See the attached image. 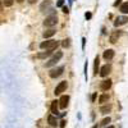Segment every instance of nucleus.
Listing matches in <instances>:
<instances>
[{
  "label": "nucleus",
  "instance_id": "obj_1",
  "mask_svg": "<svg viewBox=\"0 0 128 128\" xmlns=\"http://www.w3.org/2000/svg\"><path fill=\"white\" fill-rule=\"evenodd\" d=\"M59 46V42L55 41V40H46L44 42H41L40 44V48L41 49H48V50H55L56 48Z\"/></svg>",
  "mask_w": 128,
  "mask_h": 128
},
{
  "label": "nucleus",
  "instance_id": "obj_2",
  "mask_svg": "<svg viewBox=\"0 0 128 128\" xmlns=\"http://www.w3.org/2000/svg\"><path fill=\"white\" fill-rule=\"evenodd\" d=\"M56 23H58V17H56L55 14L46 17L45 20H44V26H45V27H54Z\"/></svg>",
  "mask_w": 128,
  "mask_h": 128
},
{
  "label": "nucleus",
  "instance_id": "obj_3",
  "mask_svg": "<svg viewBox=\"0 0 128 128\" xmlns=\"http://www.w3.org/2000/svg\"><path fill=\"white\" fill-rule=\"evenodd\" d=\"M62 56H63V52H62V51H58L56 54H55L54 56H52V58H51V59L45 64V66H46L48 68H49V67H51V66H54V64H56V63L62 59Z\"/></svg>",
  "mask_w": 128,
  "mask_h": 128
},
{
  "label": "nucleus",
  "instance_id": "obj_4",
  "mask_svg": "<svg viewBox=\"0 0 128 128\" xmlns=\"http://www.w3.org/2000/svg\"><path fill=\"white\" fill-rule=\"evenodd\" d=\"M63 70H64V67H58V68H54L49 72V76L51 78H58L59 76L63 74Z\"/></svg>",
  "mask_w": 128,
  "mask_h": 128
},
{
  "label": "nucleus",
  "instance_id": "obj_5",
  "mask_svg": "<svg viewBox=\"0 0 128 128\" xmlns=\"http://www.w3.org/2000/svg\"><path fill=\"white\" fill-rule=\"evenodd\" d=\"M67 86H68V83H67V81H62L58 86L55 87V90H54V94L55 95H60L62 92H64L67 90Z\"/></svg>",
  "mask_w": 128,
  "mask_h": 128
},
{
  "label": "nucleus",
  "instance_id": "obj_6",
  "mask_svg": "<svg viewBox=\"0 0 128 128\" xmlns=\"http://www.w3.org/2000/svg\"><path fill=\"white\" fill-rule=\"evenodd\" d=\"M68 101H69V96L68 95H63L62 98H60V100L58 101L59 108L60 109H66L67 106H68Z\"/></svg>",
  "mask_w": 128,
  "mask_h": 128
},
{
  "label": "nucleus",
  "instance_id": "obj_7",
  "mask_svg": "<svg viewBox=\"0 0 128 128\" xmlns=\"http://www.w3.org/2000/svg\"><path fill=\"white\" fill-rule=\"evenodd\" d=\"M128 22V17H126V16H122V17H118L115 19V22H114V26L115 27H119V26H122V24H126Z\"/></svg>",
  "mask_w": 128,
  "mask_h": 128
},
{
  "label": "nucleus",
  "instance_id": "obj_8",
  "mask_svg": "<svg viewBox=\"0 0 128 128\" xmlns=\"http://www.w3.org/2000/svg\"><path fill=\"white\" fill-rule=\"evenodd\" d=\"M112 80H105V81H102L101 82V84H100V88H101V91H108L110 87H112Z\"/></svg>",
  "mask_w": 128,
  "mask_h": 128
},
{
  "label": "nucleus",
  "instance_id": "obj_9",
  "mask_svg": "<svg viewBox=\"0 0 128 128\" xmlns=\"http://www.w3.org/2000/svg\"><path fill=\"white\" fill-rule=\"evenodd\" d=\"M110 72H112V67L106 64V66H104V67L100 69V76H101V77H106Z\"/></svg>",
  "mask_w": 128,
  "mask_h": 128
},
{
  "label": "nucleus",
  "instance_id": "obj_10",
  "mask_svg": "<svg viewBox=\"0 0 128 128\" xmlns=\"http://www.w3.org/2000/svg\"><path fill=\"white\" fill-rule=\"evenodd\" d=\"M58 108H59L58 100L51 101V113H52V115H58V114H59V112H58Z\"/></svg>",
  "mask_w": 128,
  "mask_h": 128
},
{
  "label": "nucleus",
  "instance_id": "obj_11",
  "mask_svg": "<svg viewBox=\"0 0 128 128\" xmlns=\"http://www.w3.org/2000/svg\"><path fill=\"white\" fill-rule=\"evenodd\" d=\"M104 58L106 60H112L114 58V50L113 49H108V50H105L104 51Z\"/></svg>",
  "mask_w": 128,
  "mask_h": 128
},
{
  "label": "nucleus",
  "instance_id": "obj_12",
  "mask_svg": "<svg viewBox=\"0 0 128 128\" xmlns=\"http://www.w3.org/2000/svg\"><path fill=\"white\" fill-rule=\"evenodd\" d=\"M48 122H49V124L51 126V127H56L58 126V120H56V116L55 115H49L48 116Z\"/></svg>",
  "mask_w": 128,
  "mask_h": 128
},
{
  "label": "nucleus",
  "instance_id": "obj_13",
  "mask_svg": "<svg viewBox=\"0 0 128 128\" xmlns=\"http://www.w3.org/2000/svg\"><path fill=\"white\" fill-rule=\"evenodd\" d=\"M119 36H120V32H119V31H115L114 34L110 36V40H109V41L112 42V44H115V42L118 41V37H119Z\"/></svg>",
  "mask_w": 128,
  "mask_h": 128
},
{
  "label": "nucleus",
  "instance_id": "obj_14",
  "mask_svg": "<svg viewBox=\"0 0 128 128\" xmlns=\"http://www.w3.org/2000/svg\"><path fill=\"white\" fill-rule=\"evenodd\" d=\"M52 54L51 50H48V51H44V52H40V54H37V58L38 59H44V58H48Z\"/></svg>",
  "mask_w": 128,
  "mask_h": 128
},
{
  "label": "nucleus",
  "instance_id": "obj_15",
  "mask_svg": "<svg viewBox=\"0 0 128 128\" xmlns=\"http://www.w3.org/2000/svg\"><path fill=\"white\" fill-rule=\"evenodd\" d=\"M99 66H100V60H99V56H96V58H95V64H94L95 74H98V72H99Z\"/></svg>",
  "mask_w": 128,
  "mask_h": 128
},
{
  "label": "nucleus",
  "instance_id": "obj_16",
  "mask_svg": "<svg viewBox=\"0 0 128 128\" xmlns=\"http://www.w3.org/2000/svg\"><path fill=\"white\" fill-rule=\"evenodd\" d=\"M54 35H55V30H48V31L44 32V37L45 38H49V37L54 36Z\"/></svg>",
  "mask_w": 128,
  "mask_h": 128
},
{
  "label": "nucleus",
  "instance_id": "obj_17",
  "mask_svg": "<svg viewBox=\"0 0 128 128\" xmlns=\"http://www.w3.org/2000/svg\"><path fill=\"white\" fill-rule=\"evenodd\" d=\"M109 100V95H106V94H102L100 98H99V102L100 104H104V102H106Z\"/></svg>",
  "mask_w": 128,
  "mask_h": 128
},
{
  "label": "nucleus",
  "instance_id": "obj_18",
  "mask_svg": "<svg viewBox=\"0 0 128 128\" xmlns=\"http://www.w3.org/2000/svg\"><path fill=\"white\" fill-rule=\"evenodd\" d=\"M120 12L123 14H128V3H123L120 5Z\"/></svg>",
  "mask_w": 128,
  "mask_h": 128
},
{
  "label": "nucleus",
  "instance_id": "obj_19",
  "mask_svg": "<svg viewBox=\"0 0 128 128\" xmlns=\"http://www.w3.org/2000/svg\"><path fill=\"white\" fill-rule=\"evenodd\" d=\"M110 110H112V106H110V105H106V106H102V108L100 109L101 114H108V113H109Z\"/></svg>",
  "mask_w": 128,
  "mask_h": 128
},
{
  "label": "nucleus",
  "instance_id": "obj_20",
  "mask_svg": "<svg viewBox=\"0 0 128 128\" xmlns=\"http://www.w3.org/2000/svg\"><path fill=\"white\" fill-rule=\"evenodd\" d=\"M50 4H51L50 0H48V2H44V3H42V4L40 5V10H45V8L50 6Z\"/></svg>",
  "mask_w": 128,
  "mask_h": 128
},
{
  "label": "nucleus",
  "instance_id": "obj_21",
  "mask_svg": "<svg viewBox=\"0 0 128 128\" xmlns=\"http://www.w3.org/2000/svg\"><path fill=\"white\" fill-rule=\"evenodd\" d=\"M3 3L5 6H12L13 3H14V0H3Z\"/></svg>",
  "mask_w": 128,
  "mask_h": 128
},
{
  "label": "nucleus",
  "instance_id": "obj_22",
  "mask_svg": "<svg viewBox=\"0 0 128 128\" xmlns=\"http://www.w3.org/2000/svg\"><path fill=\"white\" fill-rule=\"evenodd\" d=\"M69 41H70L69 38H66V40H63V42H62V45H63V48H68V46H69V44H70Z\"/></svg>",
  "mask_w": 128,
  "mask_h": 128
},
{
  "label": "nucleus",
  "instance_id": "obj_23",
  "mask_svg": "<svg viewBox=\"0 0 128 128\" xmlns=\"http://www.w3.org/2000/svg\"><path fill=\"white\" fill-rule=\"evenodd\" d=\"M108 123H110V118H109V116H108V118H105V119L101 122V126H106Z\"/></svg>",
  "mask_w": 128,
  "mask_h": 128
},
{
  "label": "nucleus",
  "instance_id": "obj_24",
  "mask_svg": "<svg viewBox=\"0 0 128 128\" xmlns=\"http://www.w3.org/2000/svg\"><path fill=\"white\" fill-rule=\"evenodd\" d=\"M63 4H64V0H59L56 3V6H63Z\"/></svg>",
  "mask_w": 128,
  "mask_h": 128
},
{
  "label": "nucleus",
  "instance_id": "obj_25",
  "mask_svg": "<svg viewBox=\"0 0 128 128\" xmlns=\"http://www.w3.org/2000/svg\"><path fill=\"white\" fill-rule=\"evenodd\" d=\"M84 17H86L87 19H90V18L92 17V14H91V13H86V14H84Z\"/></svg>",
  "mask_w": 128,
  "mask_h": 128
},
{
  "label": "nucleus",
  "instance_id": "obj_26",
  "mask_svg": "<svg viewBox=\"0 0 128 128\" xmlns=\"http://www.w3.org/2000/svg\"><path fill=\"white\" fill-rule=\"evenodd\" d=\"M63 12H64V13H68V12H69V9H68L67 6H63Z\"/></svg>",
  "mask_w": 128,
  "mask_h": 128
},
{
  "label": "nucleus",
  "instance_id": "obj_27",
  "mask_svg": "<svg viewBox=\"0 0 128 128\" xmlns=\"http://www.w3.org/2000/svg\"><path fill=\"white\" fill-rule=\"evenodd\" d=\"M60 127H62V128L66 127V120H62V122H60Z\"/></svg>",
  "mask_w": 128,
  "mask_h": 128
},
{
  "label": "nucleus",
  "instance_id": "obj_28",
  "mask_svg": "<svg viewBox=\"0 0 128 128\" xmlns=\"http://www.w3.org/2000/svg\"><path fill=\"white\" fill-rule=\"evenodd\" d=\"M84 72H86V80H87V63L84 64Z\"/></svg>",
  "mask_w": 128,
  "mask_h": 128
},
{
  "label": "nucleus",
  "instance_id": "obj_29",
  "mask_svg": "<svg viewBox=\"0 0 128 128\" xmlns=\"http://www.w3.org/2000/svg\"><path fill=\"white\" fill-rule=\"evenodd\" d=\"M84 44H86V38H82V48H84Z\"/></svg>",
  "mask_w": 128,
  "mask_h": 128
},
{
  "label": "nucleus",
  "instance_id": "obj_30",
  "mask_svg": "<svg viewBox=\"0 0 128 128\" xmlns=\"http://www.w3.org/2000/svg\"><path fill=\"white\" fill-rule=\"evenodd\" d=\"M120 2H122V0H116V2H115V3H114V5H115V6H116V5H118V4H119V3H120Z\"/></svg>",
  "mask_w": 128,
  "mask_h": 128
},
{
  "label": "nucleus",
  "instance_id": "obj_31",
  "mask_svg": "<svg viewBox=\"0 0 128 128\" xmlns=\"http://www.w3.org/2000/svg\"><path fill=\"white\" fill-rule=\"evenodd\" d=\"M28 3L30 4H34V3H36V0H28Z\"/></svg>",
  "mask_w": 128,
  "mask_h": 128
},
{
  "label": "nucleus",
  "instance_id": "obj_32",
  "mask_svg": "<svg viewBox=\"0 0 128 128\" xmlns=\"http://www.w3.org/2000/svg\"><path fill=\"white\" fill-rule=\"evenodd\" d=\"M17 2H18V3H23V2H24V0H17Z\"/></svg>",
  "mask_w": 128,
  "mask_h": 128
},
{
  "label": "nucleus",
  "instance_id": "obj_33",
  "mask_svg": "<svg viewBox=\"0 0 128 128\" xmlns=\"http://www.w3.org/2000/svg\"><path fill=\"white\" fill-rule=\"evenodd\" d=\"M106 128H114V127H113V126H110V127H106Z\"/></svg>",
  "mask_w": 128,
  "mask_h": 128
},
{
  "label": "nucleus",
  "instance_id": "obj_34",
  "mask_svg": "<svg viewBox=\"0 0 128 128\" xmlns=\"http://www.w3.org/2000/svg\"><path fill=\"white\" fill-rule=\"evenodd\" d=\"M92 128H98V126H94V127H92Z\"/></svg>",
  "mask_w": 128,
  "mask_h": 128
}]
</instances>
